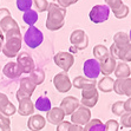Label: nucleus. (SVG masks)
I'll use <instances>...</instances> for the list:
<instances>
[{
    "label": "nucleus",
    "instance_id": "nucleus-1",
    "mask_svg": "<svg viewBox=\"0 0 131 131\" xmlns=\"http://www.w3.org/2000/svg\"><path fill=\"white\" fill-rule=\"evenodd\" d=\"M66 19V8L60 7L57 3H50L45 26L49 31H58L64 27Z\"/></svg>",
    "mask_w": 131,
    "mask_h": 131
},
{
    "label": "nucleus",
    "instance_id": "nucleus-2",
    "mask_svg": "<svg viewBox=\"0 0 131 131\" xmlns=\"http://www.w3.org/2000/svg\"><path fill=\"white\" fill-rule=\"evenodd\" d=\"M23 37L20 28H14L5 33V43L1 47V52L7 58H14L19 54L21 49Z\"/></svg>",
    "mask_w": 131,
    "mask_h": 131
},
{
    "label": "nucleus",
    "instance_id": "nucleus-3",
    "mask_svg": "<svg viewBox=\"0 0 131 131\" xmlns=\"http://www.w3.org/2000/svg\"><path fill=\"white\" fill-rule=\"evenodd\" d=\"M24 41L25 44L30 47V49H37L38 46H40L44 41V34L43 32L37 28L36 26H30L27 31L24 34Z\"/></svg>",
    "mask_w": 131,
    "mask_h": 131
},
{
    "label": "nucleus",
    "instance_id": "nucleus-4",
    "mask_svg": "<svg viewBox=\"0 0 131 131\" xmlns=\"http://www.w3.org/2000/svg\"><path fill=\"white\" fill-rule=\"evenodd\" d=\"M37 86L34 85L32 80L30 79V77H24L20 79V83H19V89L17 93H15V97L17 99L21 101V99H25V98H31V96L33 95L34 90H36Z\"/></svg>",
    "mask_w": 131,
    "mask_h": 131
},
{
    "label": "nucleus",
    "instance_id": "nucleus-5",
    "mask_svg": "<svg viewBox=\"0 0 131 131\" xmlns=\"http://www.w3.org/2000/svg\"><path fill=\"white\" fill-rule=\"evenodd\" d=\"M110 15V8L106 5H96L91 8L89 13V18L95 24H101V23L106 21Z\"/></svg>",
    "mask_w": 131,
    "mask_h": 131
},
{
    "label": "nucleus",
    "instance_id": "nucleus-6",
    "mask_svg": "<svg viewBox=\"0 0 131 131\" xmlns=\"http://www.w3.org/2000/svg\"><path fill=\"white\" fill-rule=\"evenodd\" d=\"M98 98H99V95H98L97 88L96 86H89V88H85L82 90V101H80V104L83 106L86 107H93L97 104Z\"/></svg>",
    "mask_w": 131,
    "mask_h": 131
},
{
    "label": "nucleus",
    "instance_id": "nucleus-7",
    "mask_svg": "<svg viewBox=\"0 0 131 131\" xmlns=\"http://www.w3.org/2000/svg\"><path fill=\"white\" fill-rule=\"evenodd\" d=\"M53 61L58 67H60L64 72H67L72 67L73 63H74V57L70 52H64L60 51L58 53H56L53 57Z\"/></svg>",
    "mask_w": 131,
    "mask_h": 131
},
{
    "label": "nucleus",
    "instance_id": "nucleus-8",
    "mask_svg": "<svg viewBox=\"0 0 131 131\" xmlns=\"http://www.w3.org/2000/svg\"><path fill=\"white\" fill-rule=\"evenodd\" d=\"M90 121H91V111H90L89 107L83 106V105H80V106L71 115V122H72V124L85 126Z\"/></svg>",
    "mask_w": 131,
    "mask_h": 131
},
{
    "label": "nucleus",
    "instance_id": "nucleus-9",
    "mask_svg": "<svg viewBox=\"0 0 131 131\" xmlns=\"http://www.w3.org/2000/svg\"><path fill=\"white\" fill-rule=\"evenodd\" d=\"M53 85H54L56 90L60 93H65L69 92L72 88V82H71L70 77L67 74V72H59L53 77Z\"/></svg>",
    "mask_w": 131,
    "mask_h": 131
},
{
    "label": "nucleus",
    "instance_id": "nucleus-10",
    "mask_svg": "<svg viewBox=\"0 0 131 131\" xmlns=\"http://www.w3.org/2000/svg\"><path fill=\"white\" fill-rule=\"evenodd\" d=\"M70 43L72 44L73 49L85 50L89 46V37L85 31L83 30H74L70 36Z\"/></svg>",
    "mask_w": 131,
    "mask_h": 131
},
{
    "label": "nucleus",
    "instance_id": "nucleus-11",
    "mask_svg": "<svg viewBox=\"0 0 131 131\" xmlns=\"http://www.w3.org/2000/svg\"><path fill=\"white\" fill-rule=\"evenodd\" d=\"M83 72H84L86 78L96 80L98 77H99V74H101V65H99V61L95 58L85 60L84 64H83Z\"/></svg>",
    "mask_w": 131,
    "mask_h": 131
},
{
    "label": "nucleus",
    "instance_id": "nucleus-12",
    "mask_svg": "<svg viewBox=\"0 0 131 131\" xmlns=\"http://www.w3.org/2000/svg\"><path fill=\"white\" fill-rule=\"evenodd\" d=\"M17 63L20 66V69L23 70V73H28L33 72L36 70V63H34L33 58L31 57V54H28L27 52H20L17 56Z\"/></svg>",
    "mask_w": 131,
    "mask_h": 131
},
{
    "label": "nucleus",
    "instance_id": "nucleus-13",
    "mask_svg": "<svg viewBox=\"0 0 131 131\" xmlns=\"http://www.w3.org/2000/svg\"><path fill=\"white\" fill-rule=\"evenodd\" d=\"M80 106V101L79 99H77L76 97H73V96H67V97H65L63 101H61L60 103V109L64 111L65 116H67V115H72L74 111H76L78 107Z\"/></svg>",
    "mask_w": 131,
    "mask_h": 131
},
{
    "label": "nucleus",
    "instance_id": "nucleus-14",
    "mask_svg": "<svg viewBox=\"0 0 131 131\" xmlns=\"http://www.w3.org/2000/svg\"><path fill=\"white\" fill-rule=\"evenodd\" d=\"M15 112H17V107L9 102L8 97L5 93L0 92V113H3L6 117H11Z\"/></svg>",
    "mask_w": 131,
    "mask_h": 131
},
{
    "label": "nucleus",
    "instance_id": "nucleus-15",
    "mask_svg": "<svg viewBox=\"0 0 131 131\" xmlns=\"http://www.w3.org/2000/svg\"><path fill=\"white\" fill-rule=\"evenodd\" d=\"M3 73L9 79H17L23 74V70L17 61H9L3 69Z\"/></svg>",
    "mask_w": 131,
    "mask_h": 131
},
{
    "label": "nucleus",
    "instance_id": "nucleus-16",
    "mask_svg": "<svg viewBox=\"0 0 131 131\" xmlns=\"http://www.w3.org/2000/svg\"><path fill=\"white\" fill-rule=\"evenodd\" d=\"M65 118V113L64 111L60 109V107H51L50 111H47L46 113V121L50 123V124L53 125H58L61 122H64Z\"/></svg>",
    "mask_w": 131,
    "mask_h": 131
},
{
    "label": "nucleus",
    "instance_id": "nucleus-17",
    "mask_svg": "<svg viewBox=\"0 0 131 131\" xmlns=\"http://www.w3.org/2000/svg\"><path fill=\"white\" fill-rule=\"evenodd\" d=\"M46 124V118L41 115H33L27 121V128L30 131H40L43 130Z\"/></svg>",
    "mask_w": 131,
    "mask_h": 131
},
{
    "label": "nucleus",
    "instance_id": "nucleus-18",
    "mask_svg": "<svg viewBox=\"0 0 131 131\" xmlns=\"http://www.w3.org/2000/svg\"><path fill=\"white\" fill-rule=\"evenodd\" d=\"M99 65H101V73H103L104 76H110L111 73L115 72V69L117 66V61L113 57L109 56L104 60L99 61Z\"/></svg>",
    "mask_w": 131,
    "mask_h": 131
},
{
    "label": "nucleus",
    "instance_id": "nucleus-19",
    "mask_svg": "<svg viewBox=\"0 0 131 131\" xmlns=\"http://www.w3.org/2000/svg\"><path fill=\"white\" fill-rule=\"evenodd\" d=\"M34 103L31 101V98H25L19 101V107L18 111L20 116H31L34 112Z\"/></svg>",
    "mask_w": 131,
    "mask_h": 131
},
{
    "label": "nucleus",
    "instance_id": "nucleus-20",
    "mask_svg": "<svg viewBox=\"0 0 131 131\" xmlns=\"http://www.w3.org/2000/svg\"><path fill=\"white\" fill-rule=\"evenodd\" d=\"M72 86H74L76 89H80V90H83V89L89 88V86H97V83H96V80H93V79H89V78H86V77L78 76L73 79Z\"/></svg>",
    "mask_w": 131,
    "mask_h": 131
},
{
    "label": "nucleus",
    "instance_id": "nucleus-21",
    "mask_svg": "<svg viewBox=\"0 0 131 131\" xmlns=\"http://www.w3.org/2000/svg\"><path fill=\"white\" fill-rule=\"evenodd\" d=\"M131 70L129 65L124 61L122 63H117V66L115 69V76H116L117 79H125V78H129L130 77Z\"/></svg>",
    "mask_w": 131,
    "mask_h": 131
},
{
    "label": "nucleus",
    "instance_id": "nucleus-22",
    "mask_svg": "<svg viewBox=\"0 0 131 131\" xmlns=\"http://www.w3.org/2000/svg\"><path fill=\"white\" fill-rule=\"evenodd\" d=\"M113 44L116 45V47L118 50L123 49L125 46L130 45V39H129V36L125 32H122V31H119L117 32L115 36H113Z\"/></svg>",
    "mask_w": 131,
    "mask_h": 131
},
{
    "label": "nucleus",
    "instance_id": "nucleus-23",
    "mask_svg": "<svg viewBox=\"0 0 131 131\" xmlns=\"http://www.w3.org/2000/svg\"><path fill=\"white\" fill-rule=\"evenodd\" d=\"M113 84H115V80H113L111 77L104 76L103 78L98 82L97 86H98V89H99V91L109 93V92L113 91Z\"/></svg>",
    "mask_w": 131,
    "mask_h": 131
},
{
    "label": "nucleus",
    "instance_id": "nucleus-24",
    "mask_svg": "<svg viewBox=\"0 0 131 131\" xmlns=\"http://www.w3.org/2000/svg\"><path fill=\"white\" fill-rule=\"evenodd\" d=\"M0 28L4 32V34L8 32L11 30H14V28H19L18 23L15 21L14 19L12 18V15H8L6 18H4L1 21H0Z\"/></svg>",
    "mask_w": 131,
    "mask_h": 131
},
{
    "label": "nucleus",
    "instance_id": "nucleus-25",
    "mask_svg": "<svg viewBox=\"0 0 131 131\" xmlns=\"http://www.w3.org/2000/svg\"><path fill=\"white\" fill-rule=\"evenodd\" d=\"M92 52H93V56H95V59H97L98 61L104 60V59L107 58L110 56L109 49H107L105 45H103V44L96 45L95 47H93V50H92Z\"/></svg>",
    "mask_w": 131,
    "mask_h": 131
},
{
    "label": "nucleus",
    "instance_id": "nucleus-26",
    "mask_svg": "<svg viewBox=\"0 0 131 131\" xmlns=\"http://www.w3.org/2000/svg\"><path fill=\"white\" fill-rule=\"evenodd\" d=\"M34 107L39 111H44V112H47L51 110V101H50L49 97L46 96H40V97L37 98L36 103H34Z\"/></svg>",
    "mask_w": 131,
    "mask_h": 131
},
{
    "label": "nucleus",
    "instance_id": "nucleus-27",
    "mask_svg": "<svg viewBox=\"0 0 131 131\" xmlns=\"http://www.w3.org/2000/svg\"><path fill=\"white\" fill-rule=\"evenodd\" d=\"M30 79L32 80V83H33L36 86L38 85H41L44 83V80H45V72H44V70H41V69H37L33 71V72L30 73Z\"/></svg>",
    "mask_w": 131,
    "mask_h": 131
},
{
    "label": "nucleus",
    "instance_id": "nucleus-28",
    "mask_svg": "<svg viewBox=\"0 0 131 131\" xmlns=\"http://www.w3.org/2000/svg\"><path fill=\"white\" fill-rule=\"evenodd\" d=\"M84 131H105L104 123L98 118L91 119V121L84 126Z\"/></svg>",
    "mask_w": 131,
    "mask_h": 131
},
{
    "label": "nucleus",
    "instance_id": "nucleus-29",
    "mask_svg": "<svg viewBox=\"0 0 131 131\" xmlns=\"http://www.w3.org/2000/svg\"><path fill=\"white\" fill-rule=\"evenodd\" d=\"M23 20L25 24L30 25V26H34L37 21H38V13L34 9H28L23 14Z\"/></svg>",
    "mask_w": 131,
    "mask_h": 131
},
{
    "label": "nucleus",
    "instance_id": "nucleus-30",
    "mask_svg": "<svg viewBox=\"0 0 131 131\" xmlns=\"http://www.w3.org/2000/svg\"><path fill=\"white\" fill-rule=\"evenodd\" d=\"M118 59H121L124 63L131 61V44L118 50Z\"/></svg>",
    "mask_w": 131,
    "mask_h": 131
},
{
    "label": "nucleus",
    "instance_id": "nucleus-31",
    "mask_svg": "<svg viewBox=\"0 0 131 131\" xmlns=\"http://www.w3.org/2000/svg\"><path fill=\"white\" fill-rule=\"evenodd\" d=\"M17 8L21 12H26L28 9H32L33 6V0H17L15 1Z\"/></svg>",
    "mask_w": 131,
    "mask_h": 131
},
{
    "label": "nucleus",
    "instance_id": "nucleus-32",
    "mask_svg": "<svg viewBox=\"0 0 131 131\" xmlns=\"http://www.w3.org/2000/svg\"><path fill=\"white\" fill-rule=\"evenodd\" d=\"M111 111L115 116H118L121 117L123 113H125V109H124V102L123 101H118L116 103L112 104V106H111Z\"/></svg>",
    "mask_w": 131,
    "mask_h": 131
},
{
    "label": "nucleus",
    "instance_id": "nucleus-33",
    "mask_svg": "<svg viewBox=\"0 0 131 131\" xmlns=\"http://www.w3.org/2000/svg\"><path fill=\"white\" fill-rule=\"evenodd\" d=\"M121 91L122 95L128 96L129 98L131 97V78H125L122 79V84H121Z\"/></svg>",
    "mask_w": 131,
    "mask_h": 131
},
{
    "label": "nucleus",
    "instance_id": "nucleus-34",
    "mask_svg": "<svg viewBox=\"0 0 131 131\" xmlns=\"http://www.w3.org/2000/svg\"><path fill=\"white\" fill-rule=\"evenodd\" d=\"M33 5H34V7H36L37 12H39V13L45 12V11H47V8H49L47 0H33Z\"/></svg>",
    "mask_w": 131,
    "mask_h": 131
},
{
    "label": "nucleus",
    "instance_id": "nucleus-35",
    "mask_svg": "<svg viewBox=\"0 0 131 131\" xmlns=\"http://www.w3.org/2000/svg\"><path fill=\"white\" fill-rule=\"evenodd\" d=\"M0 129L1 131H11V119L3 113H0Z\"/></svg>",
    "mask_w": 131,
    "mask_h": 131
},
{
    "label": "nucleus",
    "instance_id": "nucleus-36",
    "mask_svg": "<svg viewBox=\"0 0 131 131\" xmlns=\"http://www.w3.org/2000/svg\"><path fill=\"white\" fill-rule=\"evenodd\" d=\"M128 14H129V7L126 6L125 4H123L117 11L113 12V15H115L117 19H123V18H125V17H128Z\"/></svg>",
    "mask_w": 131,
    "mask_h": 131
},
{
    "label": "nucleus",
    "instance_id": "nucleus-37",
    "mask_svg": "<svg viewBox=\"0 0 131 131\" xmlns=\"http://www.w3.org/2000/svg\"><path fill=\"white\" fill-rule=\"evenodd\" d=\"M104 128H105V131H118L119 123L117 121H115V119H109V121L105 122Z\"/></svg>",
    "mask_w": 131,
    "mask_h": 131
},
{
    "label": "nucleus",
    "instance_id": "nucleus-38",
    "mask_svg": "<svg viewBox=\"0 0 131 131\" xmlns=\"http://www.w3.org/2000/svg\"><path fill=\"white\" fill-rule=\"evenodd\" d=\"M104 1H105V5H106V6L109 7L112 12L117 11V9L123 5L122 0H104Z\"/></svg>",
    "mask_w": 131,
    "mask_h": 131
},
{
    "label": "nucleus",
    "instance_id": "nucleus-39",
    "mask_svg": "<svg viewBox=\"0 0 131 131\" xmlns=\"http://www.w3.org/2000/svg\"><path fill=\"white\" fill-rule=\"evenodd\" d=\"M71 124H72L71 122H66V121H64V122H61L60 124L57 125V129H56V131H69Z\"/></svg>",
    "mask_w": 131,
    "mask_h": 131
},
{
    "label": "nucleus",
    "instance_id": "nucleus-40",
    "mask_svg": "<svg viewBox=\"0 0 131 131\" xmlns=\"http://www.w3.org/2000/svg\"><path fill=\"white\" fill-rule=\"evenodd\" d=\"M109 52H110V56H111V57H113L116 60L118 59V49L116 47V45H115V44H112V45L110 46Z\"/></svg>",
    "mask_w": 131,
    "mask_h": 131
},
{
    "label": "nucleus",
    "instance_id": "nucleus-41",
    "mask_svg": "<svg viewBox=\"0 0 131 131\" xmlns=\"http://www.w3.org/2000/svg\"><path fill=\"white\" fill-rule=\"evenodd\" d=\"M57 4H58L60 7H63V8H67L69 6L73 5L72 0H57Z\"/></svg>",
    "mask_w": 131,
    "mask_h": 131
},
{
    "label": "nucleus",
    "instance_id": "nucleus-42",
    "mask_svg": "<svg viewBox=\"0 0 131 131\" xmlns=\"http://www.w3.org/2000/svg\"><path fill=\"white\" fill-rule=\"evenodd\" d=\"M8 15H11V12H9L8 9L7 8H0V21H1L4 18L8 17Z\"/></svg>",
    "mask_w": 131,
    "mask_h": 131
},
{
    "label": "nucleus",
    "instance_id": "nucleus-43",
    "mask_svg": "<svg viewBox=\"0 0 131 131\" xmlns=\"http://www.w3.org/2000/svg\"><path fill=\"white\" fill-rule=\"evenodd\" d=\"M124 109H125V112L131 113V97L128 98V99L124 102Z\"/></svg>",
    "mask_w": 131,
    "mask_h": 131
},
{
    "label": "nucleus",
    "instance_id": "nucleus-44",
    "mask_svg": "<svg viewBox=\"0 0 131 131\" xmlns=\"http://www.w3.org/2000/svg\"><path fill=\"white\" fill-rule=\"evenodd\" d=\"M69 131H84V126H80V125H76V124H71Z\"/></svg>",
    "mask_w": 131,
    "mask_h": 131
},
{
    "label": "nucleus",
    "instance_id": "nucleus-45",
    "mask_svg": "<svg viewBox=\"0 0 131 131\" xmlns=\"http://www.w3.org/2000/svg\"><path fill=\"white\" fill-rule=\"evenodd\" d=\"M4 41H5V34H4V32L1 31V28H0V44L4 45Z\"/></svg>",
    "mask_w": 131,
    "mask_h": 131
},
{
    "label": "nucleus",
    "instance_id": "nucleus-46",
    "mask_svg": "<svg viewBox=\"0 0 131 131\" xmlns=\"http://www.w3.org/2000/svg\"><path fill=\"white\" fill-rule=\"evenodd\" d=\"M128 124H129V128H131V113H130V116H129V122H128Z\"/></svg>",
    "mask_w": 131,
    "mask_h": 131
},
{
    "label": "nucleus",
    "instance_id": "nucleus-47",
    "mask_svg": "<svg viewBox=\"0 0 131 131\" xmlns=\"http://www.w3.org/2000/svg\"><path fill=\"white\" fill-rule=\"evenodd\" d=\"M129 39H130V44H131V28H130V32H129Z\"/></svg>",
    "mask_w": 131,
    "mask_h": 131
},
{
    "label": "nucleus",
    "instance_id": "nucleus-48",
    "mask_svg": "<svg viewBox=\"0 0 131 131\" xmlns=\"http://www.w3.org/2000/svg\"><path fill=\"white\" fill-rule=\"evenodd\" d=\"M77 1H79V0H72V3H73V4H76Z\"/></svg>",
    "mask_w": 131,
    "mask_h": 131
},
{
    "label": "nucleus",
    "instance_id": "nucleus-49",
    "mask_svg": "<svg viewBox=\"0 0 131 131\" xmlns=\"http://www.w3.org/2000/svg\"><path fill=\"white\" fill-rule=\"evenodd\" d=\"M1 47H3V45H1V44H0V52H1Z\"/></svg>",
    "mask_w": 131,
    "mask_h": 131
},
{
    "label": "nucleus",
    "instance_id": "nucleus-50",
    "mask_svg": "<svg viewBox=\"0 0 131 131\" xmlns=\"http://www.w3.org/2000/svg\"><path fill=\"white\" fill-rule=\"evenodd\" d=\"M27 131H30V130H27Z\"/></svg>",
    "mask_w": 131,
    "mask_h": 131
},
{
    "label": "nucleus",
    "instance_id": "nucleus-51",
    "mask_svg": "<svg viewBox=\"0 0 131 131\" xmlns=\"http://www.w3.org/2000/svg\"><path fill=\"white\" fill-rule=\"evenodd\" d=\"M130 131H131V130H130Z\"/></svg>",
    "mask_w": 131,
    "mask_h": 131
}]
</instances>
